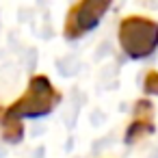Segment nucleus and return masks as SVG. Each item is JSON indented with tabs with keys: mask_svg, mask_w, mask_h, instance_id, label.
Instances as JSON below:
<instances>
[{
	"mask_svg": "<svg viewBox=\"0 0 158 158\" xmlns=\"http://www.w3.org/2000/svg\"><path fill=\"white\" fill-rule=\"evenodd\" d=\"M143 89L145 93H152V95H158V74L156 72H149L145 76V82H143Z\"/></svg>",
	"mask_w": 158,
	"mask_h": 158,
	"instance_id": "obj_6",
	"label": "nucleus"
},
{
	"mask_svg": "<svg viewBox=\"0 0 158 158\" xmlns=\"http://www.w3.org/2000/svg\"><path fill=\"white\" fill-rule=\"evenodd\" d=\"M154 106L152 102L147 100H139L136 106H134V115H132V121L126 130V143H136L139 139L152 134L156 130L154 126Z\"/></svg>",
	"mask_w": 158,
	"mask_h": 158,
	"instance_id": "obj_4",
	"label": "nucleus"
},
{
	"mask_svg": "<svg viewBox=\"0 0 158 158\" xmlns=\"http://www.w3.org/2000/svg\"><path fill=\"white\" fill-rule=\"evenodd\" d=\"M61 102V93L52 87V82L46 76H33L28 80V87L20 100H15L9 108L2 110L5 117L9 119H20L31 117V119H41L50 115L56 104Z\"/></svg>",
	"mask_w": 158,
	"mask_h": 158,
	"instance_id": "obj_1",
	"label": "nucleus"
},
{
	"mask_svg": "<svg viewBox=\"0 0 158 158\" xmlns=\"http://www.w3.org/2000/svg\"><path fill=\"white\" fill-rule=\"evenodd\" d=\"M0 128H2L5 141H9V143H20L22 136H24L22 121H20V119H9V117H5L2 110H0Z\"/></svg>",
	"mask_w": 158,
	"mask_h": 158,
	"instance_id": "obj_5",
	"label": "nucleus"
},
{
	"mask_svg": "<svg viewBox=\"0 0 158 158\" xmlns=\"http://www.w3.org/2000/svg\"><path fill=\"white\" fill-rule=\"evenodd\" d=\"M113 0H80L67 11L65 20V37L67 39H78L87 33H91L100 20L106 15L110 9Z\"/></svg>",
	"mask_w": 158,
	"mask_h": 158,
	"instance_id": "obj_3",
	"label": "nucleus"
},
{
	"mask_svg": "<svg viewBox=\"0 0 158 158\" xmlns=\"http://www.w3.org/2000/svg\"><path fill=\"white\" fill-rule=\"evenodd\" d=\"M119 46L134 61L152 56L158 48V22L143 15H128L119 24Z\"/></svg>",
	"mask_w": 158,
	"mask_h": 158,
	"instance_id": "obj_2",
	"label": "nucleus"
}]
</instances>
